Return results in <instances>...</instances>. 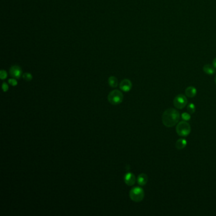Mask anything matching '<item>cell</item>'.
Segmentation results:
<instances>
[{
    "label": "cell",
    "mask_w": 216,
    "mask_h": 216,
    "mask_svg": "<svg viewBox=\"0 0 216 216\" xmlns=\"http://www.w3.org/2000/svg\"><path fill=\"white\" fill-rule=\"evenodd\" d=\"M129 197L133 201L135 202H140L143 200L144 197V191L140 187H134L130 191Z\"/></svg>",
    "instance_id": "3957f363"
},
{
    "label": "cell",
    "mask_w": 216,
    "mask_h": 216,
    "mask_svg": "<svg viewBox=\"0 0 216 216\" xmlns=\"http://www.w3.org/2000/svg\"><path fill=\"white\" fill-rule=\"evenodd\" d=\"M132 88V83L129 79H125L121 81L120 83V88L124 92H128Z\"/></svg>",
    "instance_id": "52a82bcc"
},
{
    "label": "cell",
    "mask_w": 216,
    "mask_h": 216,
    "mask_svg": "<svg viewBox=\"0 0 216 216\" xmlns=\"http://www.w3.org/2000/svg\"><path fill=\"white\" fill-rule=\"evenodd\" d=\"M187 110H188V112L190 114H193L194 112H195L196 107L193 103H190L188 105Z\"/></svg>",
    "instance_id": "5bb4252c"
},
{
    "label": "cell",
    "mask_w": 216,
    "mask_h": 216,
    "mask_svg": "<svg viewBox=\"0 0 216 216\" xmlns=\"http://www.w3.org/2000/svg\"><path fill=\"white\" fill-rule=\"evenodd\" d=\"M123 94L119 90H114L109 93L108 96V101L112 105H118L123 100Z\"/></svg>",
    "instance_id": "277c9868"
},
{
    "label": "cell",
    "mask_w": 216,
    "mask_h": 216,
    "mask_svg": "<svg viewBox=\"0 0 216 216\" xmlns=\"http://www.w3.org/2000/svg\"><path fill=\"white\" fill-rule=\"evenodd\" d=\"M215 83L216 84V76H215Z\"/></svg>",
    "instance_id": "44dd1931"
},
{
    "label": "cell",
    "mask_w": 216,
    "mask_h": 216,
    "mask_svg": "<svg viewBox=\"0 0 216 216\" xmlns=\"http://www.w3.org/2000/svg\"><path fill=\"white\" fill-rule=\"evenodd\" d=\"M181 118L183 120L185 121H189V120L191 119V115L190 113H187V112H184L181 115Z\"/></svg>",
    "instance_id": "9a60e30c"
},
{
    "label": "cell",
    "mask_w": 216,
    "mask_h": 216,
    "mask_svg": "<svg viewBox=\"0 0 216 216\" xmlns=\"http://www.w3.org/2000/svg\"><path fill=\"white\" fill-rule=\"evenodd\" d=\"M162 119L163 124L167 127H172L179 122L180 114L174 108H169L163 113Z\"/></svg>",
    "instance_id": "6da1fadb"
},
{
    "label": "cell",
    "mask_w": 216,
    "mask_h": 216,
    "mask_svg": "<svg viewBox=\"0 0 216 216\" xmlns=\"http://www.w3.org/2000/svg\"><path fill=\"white\" fill-rule=\"evenodd\" d=\"M0 77H1V79H6L7 77V73L5 71V70H1V72H0Z\"/></svg>",
    "instance_id": "e0dca14e"
},
{
    "label": "cell",
    "mask_w": 216,
    "mask_h": 216,
    "mask_svg": "<svg viewBox=\"0 0 216 216\" xmlns=\"http://www.w3.org/2000/svg\"><path fill=\"white\" fill-rule=\"evenodd\" d=\"M10 74L12 77L15 79H19L22 76V69L18 65H13L10 69Z\"/></svg>",
    "instance_id": "8992f818"
},
{
    "label": "cell",
    "mask_w": 216,
    "mask_h": 216,
    "mask_svg": "<svg viewBox=\"0 0 216 216\" xmlns=\"http://www.w3.org/2000/svg\"><path fill=\"white\" fill-rule=\"evenodd\" d=\"M215 68L212 65L207 64L204 65L203 70L205 73H206L208 75H213L215 73Z\"/></svg>",
    "instance_id": "8fae6325"
},
{
    "label": "cell",
    "mask_w": 216,
    "mask_h": 216,
    "mask_svg": "<svg viewBox=\"0 0 216 216\" xmlns=\"http://www.w3.org/2000/svg\"><path fill=\"white\" fill-rule=\"evenodd\" d=\"M2 88H3V91H5V92L7 91H8V84H7L5 83H4L3 84Z\"/></svg>",
    "instance_id": "d6986e66"
},
{
    "label": "cell",
    "mask_w": 216,
    "mask_h": 216,
    "mask_svg": "<svg viewBox=\"0 0 216 216\" xmlns=\"http://www.w3.org/2000/svg\"><path fill=\"white\" fill-rule=\"evenodd\" d=\"M124 181L127 185L133 186L136 183V177L131 172H128L125 175Z\"/></svg>",
    "instance_id": "ba28073f"
},
{
    "label": "cell",
    "mask_w": 216,
    "mask_h": 216,
    "mask_svg": "<svg viewBox=\"0 0 216 216\" xmlns=\"http://www.w3.org/2000/svg\"><path fill=\"white\" fill-rule=\"evenodd\" d=\"M108 84L112 88H115L118 85V80L114 76H111L108 78Z\"/></svg>",
    "instance_id": "4fadbf2b"
},
{
    "label": "cell",
    "mask_w": 216,
    "mask_h": 216,
    "mask_svg": "<svg viewBox=\"0 0 216 216\" xmlns=\"http://www.w3.org/2000/svg\"><path fill=\"white\" fill-rule=\"evenodd\" d=\"M187 145V141L185 139H179L176 143V147L177 149L182 150L184 149Z\"/></svg>",
    "instance_id": "7c38bea8"
},
{
    "label": "cell",
    "mask_w": 216,
    "mask_h": 216,
    "mask_svg": "<svg viewBox=\"0 0 216 216\" xmlns=\"http://www.w3.org/2000/svg\"><path fill=\"white\" fill-rule=\"evenodd\" d=\"M8 83L10 85H12L13 86H15L17 85V81L15 79H10L8 80Z\"/></svg>",
    "instance_id": "ac0fdd59"
},
{
    "label": "cell",
    "mask_w": 216,
    "mask_h": 216,
    "mask_svg": "<svg viewBox=\"0 0 216 216\" xmlns=\"http://www.w3.org/2000/svg\"><path fill=\"white\" fill-rule=\"evenodd\" d=\"M23 79L27 81H30L33 79V76L30 73H25L23 74L22 76Z\"/></svg>",
    "instance_id": "2e32d148"
},
{
    "label": "cell",
    "mask_w": 216,
    "mask_h": 216,
    "mask_svg": "<svg viewBox=\"0 0 216 216\" xmlns=\"http://www.w3.org/2000/svg\"><path fill=\"white\" fill-rule=\"evenodd\" d=\"M176 132L179 136L186 137L191 133V126L186 121H181L176 126Z\"/></svg>",
    "instance_id": "7a4b0ae2"
},
{
    "label": "cell",
    "mask_w": 216,
    "mask_h": 216,
    "mask_svg": "<svg viewBox=\"0 0 216 216\" xmlns=\"http://www.w3.org/2000/svg\"><path fill=\"white\" fill-rule=\"evenodd\" d=\"M197 93V89L193 86L188 87L185 90L186 96L189 98H193L196 96Z\"/></svg>",
    "instance_id": "9c48e42d"
},
{
    "label": "cell",
    "mask_w": 216,
    "mask_h": 216,
    "mask_svg": "<svg viewBox=\"0 0 216 216\" xmlns=\"http://www.w3.org/2000/svg\"><path fill=\"white\" fill-rule=\"evenodd\" d=\"M212 65L214 67V68L216 69V58L213 60V63H212Z\"/></svg>",
    "instance_id": "ffe728a7"
},
{
    "label": "cell",
    "mask_w": 216,
    "mask_h": 216,
    "mask_svg": "<svg viewBox=\"0 0 216 216\" xmlns=\"http://www.w3.org/2000/svg\"><path fill=\"white\" fill-rule=\"evenodd\" d=\"M138 183L140 186H144L148 182V176L146 174H140L138 177Z\"/></svg>",
    "instance_id": "30bf717a"
},
{
    "label": "cell",
    "mask_w": 216,
    "mask_h": 216,
    "mask_svg": "<svg viewBox=\"0 0 216 216\" xmlns=\"http://www.w3.org/2000/svg\"><path fill=\"white\" fill-rule=\"evenodd\" d=\"M173 104L174 107L178 109H183L188 104L187 98L184 94H180L177 95L173 101Z\"/></svg>",
    "instance_id": "5b68a950"
}]
</instances>
